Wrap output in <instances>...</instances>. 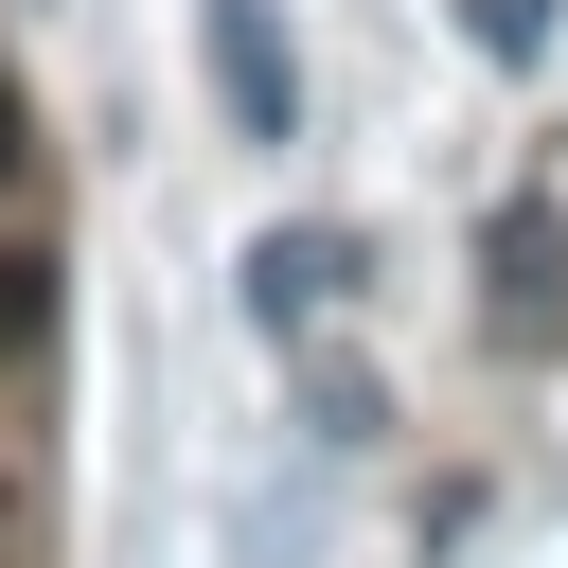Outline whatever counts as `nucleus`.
I'll return each instance as SVG.
<instances>
[{"instance_id":"f257e3e1","label":"nucleus","mask_w":568,"mask_h":568,"mask_svg":"<svg viewBox=\"0 0 568 568\" xmlns=\"http://www.w3.org/2000/svg\"><path fill=\"white\" fill-rule=\"evenodd\" d=\"M195 36H213L231 142H302V36H284V0H195Z\"/></svg>"},{"instance_id":"20e7f679","label":"nucleus","mask_w":568,"mask_h":568,"mask_svg":"<svg viewBox=\"0 0 568 568\" xmlns=\"http://www.w3.org/2000/svg\"><path fill=\"white\" fill-rule=\"evenodd\" d=\"M462 36H479L497 71H532V53H550V0H462Z\"/></svg>"},{"instance_id":"423d86ee","label":"nucleus","mask_w":568,"mask_h":568,"mask_svg":"<svg viewBox=\"0 0 568 568\" xmlns=\"http://www.w3.org/2000/svg\"><path fill=\"white\" fill-rule=\"evenodd\" d=\"M18 160H36V106H18V71H0V195H18Z\"/></svg>"},{"instance_id":"39448f33","label":"nucleus","mask_w":568,"mask_h":568,"mask_svg":"<svg viewBox=\"0 0 568 568\" xmlns=\"http://www.w3.org/2000/svg\"><path fill=\"white\" fill-rule=\"evenodd\" d=\"M36 337H53V266H36V248H0V355H36Z\"/></svg>"},{"instance_id":"f03ea898","label":"nucleus","mask_w":568,"mask_h":568,"mask_svg":"<svg viewBox=\"0 0 568 568\" xmlns=\"http://www.w3.org/2000/svg\"><path fill=\"white\" fill-rule=\"evenodd\" d=\"M231 284H248V320H266V337H320V320L355 302V231L284 213V231H248V266H231Z\"/></svg>"},{"instance_id":"0eeeda50","label":"nucleus","mask_w":568,"mask_h":568,"mask_svg":"<svg viewBox=\"0 0 568 568\" xmlns=\"http://www.w3.org/2000/svg\"><path fill=\"white\" fill-rule=\"evenodd\" d=\"M0 515H18V497H0Z\"/></svg>"},{"instance_id":"7ed1b4c3","label":"nucleus","mask_w":568,"mask_h":568,"mask_svg":"<svg viewBox=\"0 0 568 568\" xmlns=\"http://www.w3.org/2000/svg\"><path fill=\"white\" fill-rule=\"evenodd\" d=\"M497 320H515V337L550 320V213H532V195L497 213Z\"/></svg>"}]
</instances>
